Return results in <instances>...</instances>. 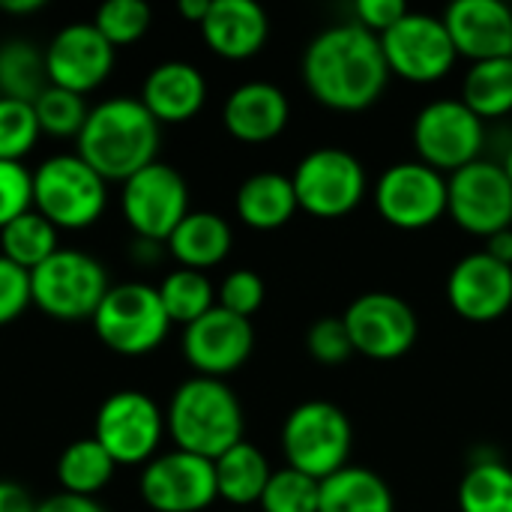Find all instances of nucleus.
<instances>
[{
    "instance_id": "8",
    "label": "nucleus",
    "mask_w": 512,
    "mask_h": 512,
    "mask_svg": "<svg viewBox=\"0 0 512 512\" xmlns=\"http://www.w3.org/2000/svg\"><path fill=\"white\" fill-rule=\"evenodd\" d=\"M165 435V411L141 390L111 393L93 417V438L117 468H144L162 453Z\"/></svg>"
},
{
    "instance_id": "41",
    "label": "nucleus",
    "mask_w": 512,
    "mask_h": 512,
    "mask_svg": "<svg viewBox=\"0 0 512 512\" xmlns=\"http://www.w3.org/2000/svg\"><path fill=\"white\" fill-rule=\"evenodd\" d=\"M30 306V273L0 255V327L18 321Z\"/></svg>"
},
{
    "instance_id": "30",
    "label": "nucleus",
    "mask_w": 512,
    "mask_h": 512,
    "mask_svg": "<svg viewBox=\"0 0 512 512\" xmlns=\"http://www.w3.org/2000/svg\"><path fill=\"white\" fill-rule=\"evenodd\" d=\"M45 87V48L30 39L0 42V96L33 105Z\"/></svg>"
},
{
    "instance_id": "6",
    "label": "nucleus",
    "mask_w": 512,
    "mask_h": 512,
    "mask_svg": "<svg viewBox=\"0 0 512 512\" xmlns=\"http://www.w3.org/2000/svg\"><path fill=\"white\" fill-rule=\"evenodd\" d=\"M111 288L108 270L84 249H57L48 261L30 270L33 306L54 321H93Z\"/></svg>"
},
{
    "instance_id": "42",
    "label": "nucleus",
    "mask_w": 512,
    "mask_h": 512,
    "mask_svg": "<svg viewBox=\"0 0 512 512\" xmlns=\"http://www.w3.org/2000/svg\"><path fill=\"white\" fill-rule=\"evenodd\" d=\"M411 9L402 0H357L354 21L375 36H384L393 24H399Z\"/></svg>"
},
{
    "instance_id": "18",
    "label": "nucleus",
    "mask_w": 512,
    "mask_h": 512,
    "mask_svg": "<svg viewBox=\"0 0 512 512\" xmlns=\"http://www.w3.org/2000/svg\"><path fill=\"white\" fill-rule=\"evenodd\" d=\"M180 348L195 375L225 381L249 363L255 351V327L252 321L213 306L204 318L183 327Z\"/></svg>"
},
{
    "instance_id": "2",
    "label": "nucleus",
    "mask_w": 512,
    "mask_h": 512,
    "mask_svg": "<svg viewBox=\"0 0 512 512\" xmlns=\"http://www.w3.org/2000/svg\"><path fill=\"white\" fill-rule=\"evenodd\" d=\"M162 126L138 96H111L90 108L75 153L108 183H123L159 156Z\"/></svg>"
},
{
    "instance_id": "38",
    "label": "nucleus",
    "mask_w": 512,
    "mask_h": 512,
    "mask_svg": "<svg viewBox=\"0 0 512 512\" xmlns=\"http://www.w3.org/2000/svg\"><path fill=\"white\" fill-rule=\"evenodd\" d=\"M264 297H267L264 279L255 270H246V267L231 270L216 288V306H222L225 312L240 315L246 321H252V315L264 306Z\"/></svg>"
},
{
    "instance_id": "23",
    "label": "nucleus",
    "mask_w": 512,
    "mask_h": 512,
    "mask_svg": "<svg viewBox=\"0 0 512 512\" xmlns=\"http://www.w3.org/2000/svg\"><path fill=\"white\" fill-rule=\"evenodd\" d=\"M204 45L222 60L255 57L270 36V18L255 0H213L207 18L201 21Z\"/></svg>"
},
{
    "instance_id": "9",
    "label": "nucleus",
    "mask_w": 512,
    "mask_h": 512,
    "mask_svg": "<svg viewBox=\"0 0 512 512\" xmlns=\"http://www.w3.org/2000/svg\"><path fill=\"white\" fill-rule=\"evenodd\" d=\"M297 204L315 219H342L351 216L369 189L363 162L342 147L309 150L291 171Z\"/></svg>"
},
{
    "instance_id": "40",
    "label": "nucleus",
    "mask_w": 512,
    "mask_h": 512,
    "mask_svg": "<svg viewBox=\"0 0 512 512\" xmlns=\"http://www.w3.org/2000/svg\"><path fill=\"white\" fill-rule=\"evenodd\" d=\"M33 210V171L24 162H0V231Z\"/></svg>"
},
{
    "instance_id": "14",
    "label": "nucleus",
    "mask_w": 512,
    "mask_h": 512,
    "mask_svg": "<svg viewBox=\"0 0 512 512\" xmlns=\"http://www.w3.org/2000/svg\"><path fill=\"white\" fill-rule=\"evenodd\" d=\"M345 330L351 336L354 354H363L378 363H390L405 357L420 336L417 312L408 300L390 291H366L342 315Z\"/></svg>"
},
{
    "instance_id": "36",
    "label": "nucleus",
    "mask_w": 512,
    "mask_h": 512,
    "mask_svg": "<svg viewBox=\"0 0 512 512\" xmlns=\"http://www.w3.org/2000/svg\"><path fill=\"white\" fill-rule=\"evenodd\" d=\"M321 498V483L294 471V468H279L273 471L258 507L261 512H318Z\"/></svg>"
},
{
    "instance_id": "47",
    "label": "nucleus",
    "mask_w": 512,
    "mask_h": 512,
    "mask_svg": "<svg viewBox=\"0 0 512 512\" xmlns=\"http://www.w3.org/2000/svg\"><path fill=\"white\" fill-rule=\"evenodd\" d=\"M162 252H165L162 243H153V240H132V258L141 261V264H153Z\"/></svg>"
},
{
    "instance_id": "21",
    "label": "nucleus",
    "mask_w": 512,
    "mask_h": 512,
    "mask_svg": "<svg viewBox=\"0 0 512 512\" xmlns=\"http://www.w3.org/2000/svg\"><path fill=\"white\" fill-rule=\"evenodd\" d=\"M291 102L282 87L270 81H246L234 87L222 105V126L234 141L267 144L285 132Z\"/></svg>"
},
{
    "instance_id": "10",
    "label": "nucleus",
    "mask_w": 512,
    "mask_h": 512,
    "mask_svg": "<svg viewBox=\"0 0 512 512\" xmlns=\"http://www.w3.org/2000/svg\"><path fill=\"white\" fill-rule=\"evenodd\" d=\"M120 213L135 240L168 243L174 228L192 213L186 177L168 165L153 162L120 183Z\"/></svg>"
},
{
    "instance_id": "15",
    "label": "nucleus",
    "mask_w": 512,
    "mask_h": 512,
    "mask_svg": "<svg viewBox=\"0 0 512 512\" xmlns=\"http://www.w3.org/2000/svg\"><path fill=\"white\" fill-rule=\"evenodd\" d=\"M447 216L474 237L512 228V183L501 162L477 159L447 177Z\"/></svg>"
},
{
    "instance_id": "37",
    "label": "nucleus",
    "mask_w": 512,
    "mask_h": 512,
    "mask_svg": "<svg viewBox=\"0 0 512 512\" xmlns=\"http://www.w3.org/2000/svg\"><path fill=\"white\" fill-rule=\"evenodd\" d=\"M39 138L42 129L33 105L0 96V162H24Z\"/></svg>"
},
{
    "instance_id": "34",
    "label": "nucleus",
    "mask_w": 512,
    "mask_h": 512,
    "mask_svg": "<svg viewBox=\"0 0 512 512\" xmlns=\"http://www.w3.org/2000/svg\"><path fill=\"white\" fill-rule=\"evenodd\" d=\"M33 111H36V123H39L42 135H48V138H78L81 126H84V120L90 114V105H87L84 96L48 84L39 93V99L33 102Z\"/></svg>"
},
{
    "instance_id": "44",
    "label": "nucleus",
    "mask_w": 512,
    "mask_h": 512,
    "mask_svg": "<svg viewBox=\"0 0 512 512\" xmlns=\"http://www.w3.org/2000/svg\"><path fill=\"white\" fill-rule=\"evenodd\" d=\"M36 504L33 495L12 483V480H0V512H36Z\"/></svg>"
},
{
    "instance_id": "49",
    "label": "nucleus",
    "mask_w": 512,
    "mask_h": 512,
    "mask_svg": "<svg viewBox=\"0 0 512 512\" xmlns=\"http://www.w3.org/2000/svg\"><path fill=\"white\" fill-rule=\"evenodd\" d=\"M501 168H504L507 180H510V183H512V144H510V150L504 153V162H501Z\"/></svg>"
},
{
    "instance_id": "16",
    "label": "nucleus",
    "mask_w": 512,
    "mask_h": 512,
    "mask_svg": "<svg viewBox=\"0 0 512 512\" xmlns=\"http://www.w3.org/2000/svg\"><path fill=\"white\" fill-rule=\"evenodd\" d=\"M138 492L153 512H204L219 501L213 462L177 447L141 468Z\"/></svg>"
},
{
    "instance_id": "32",
    "label": "nucleus",
    "mask_w": 512,
    "mask_h": 512,
    "mask_svg": "<svg viewBox=\"0 0 512 512\" xmlns=\"http://www.w3.org/2000/svg\"><path fill=\"white\" fill-rule=\"evenodd\" d=\"M57 234L60 231L45 216H39L36 210H27L24 216L12 219L0 231V255L30 273L60 249Z\"/></svg>"
},
{
    "instance_id": "19",
    "label": "nucleus",
    "mask_w": 512,
    "mask_h": 512,
    "mask_svg": "<svg viewBox=\"0 0 512 512\" xmlns=\"http://www.w3.org/2000/svg\"><path fill=\"white\" fill-rule=\"evenodd\" d=\"M450 309L471 324H492L512 309V267L492 255L471 252L447 276Z\"/></svg>"
},
{
    "instance_id": "27",
    "label": "nucleus",
    "mask_w": 512,
    "mask_h": 512,
    "mask_svg": "<svg viewBox=\"0 0 512 512\" xmlns=\"http://www.w3.org/2000/svg\"><path fill=\"white\" fill-rule=\"evenodd\" d=\"M213 471H216L219 498L225 504L237 507V510L258 504L267 483H270V477H273V468H270L267 456L249 441H240L228 453H222L213 462Z\"/></svg>"
},
{
    "instance_id": "1",
    "label": "nucleus",
    "mask_w": 512,
    "mask_h": 512,
    "mask_svg": "<svg viewBox=\"0 0 512 512\" xmlns=\"http://www.w3.org/2000/svg\"><path fill=\"white\" fill-rule=\"evenodd\" d=\"M390 66L381 36L357 21L321 30L303 51V84L309 96L330 108L357 114L372 108L387 90Z\"/></svg>"
},
{
    "instance_id": "20",
    "label": "nucleus",
    "mask_w": 512,
    "mask_h": 512,
    "mask_svg": "<svg viewBox=\"0 0 512 512\" xmlns=\"http://www.w3.org/2000/svg\"><path fill=\"white\" fill-rule=\"evenodd\" d=\"M441 18L459 57L471 63L512 57V9L504 0H456Z\"/></svg>"
},
{
    "instance_id": "17",
    "label": "nucleus",
    "mask_w": 512,
    "mask_h": 512,
    "mask_svg": "<svg viewBox=\"0 0 512 512\" xmlns=\"http://www.w3.org/2000/svg\"><path fill=\"white\" fill-rule=\"evenodd\" d=\"M117 48L93 27V21H72L60 27L45 45V75L51 87L87 96L99 90L114 72Z\"/></svg>"
},
{
    "instance_id": "46",
    "label": "nucleus",
    "mask_w": 512,
    "mask_h": 512,
    "mask_svg": "<svg viewBox=\"0 0 512 512\" xmlns=\"http://www.w3.org/2000/svg\"><path fill=\"white\" fill-rule=\"evenodd\" d=\"M210 3H213V0H180V3H177V12H180L183 21L201 27V21H204L207 12H210Z\"/></svg>"
},
{
    "instance_id": "25",
    "label": "nucleus",
    "mask_w": 512,
    "mask_h": 512,
    "mask_svg": "<svg viewBox=\"0 0 512 512\" xmlns=\"http://www.w3.org/2000/svg\"><path fill=\"white\" fill-rule=\"evenodd\" d=\"M234 210L237 219L252 231H276L288 225L300 210L291 174L258 171L246 177L234 195Z\"/></svg>"
},
{
    "instance_id": "31",
    "label": "nucleus",
    "mask_w": 512,
    "mask_h": 512,
    "mask_svg": "<svg viewBox=\"0 0 512 512\" xmlns=\"http://www.w3.org/2000/svg\"><path fill=\"white\" fill-rule=\"evenodd\" d=\"M156 291L171 324H180V327L195 324L216 306V285L210 282L207 273H198V270L174 267L171 273H165Z\"/></svg>"
},
{
    "instance_id": "4",
    "label": "nucleus",
    "mask_w": 512,
    "mask_h": 512,
    "mask_svg": "<svg viewBox=\"0 0 512 512\" xmlns=\"http://www.w3.org/2000/svg\"><path fill=\"white\" fill-rule=\"evenodd\" d=\"M108 207V180L78 153H54L33 171V210L57 231H84Z\"/></svg>"
},
{
    "instance_id": "33",
    "label": "nucleus",
    "mask_w": 512,
    "mask_h": 512,
    "mask_svg": "<svg viewBox=\"0 0 512 512\" xmlns=\"http://www.w3.org/2000/svg\"><path fill=\"white\" fill-rule=\"evenodd\" d=\"M462 512H512V468L501 459H477L459 483Z\"/></svg>"
},
{
    "instance_id": "29",
    "label": "nucleus",
    "mask_w": 512,
    "mask_h": 512,
    "mask_svg": "<svg viewBox=\"0 0 512 512\" xmlns=\"http://www.w3.org/2000/svg\"><path fill=\"white\" fill-rule=\"evenodd\" d=\"M483 123L507 117L512 111V57L471 63L459 96Z\"/></svg>"
},
{
    "instance_id": "22",
    "label": "nucleus",
    "mask_w": 512,
    "mask_h": 512,
    "mask_svg": "<svg viewBox=\"0 0 512 512\" xmlns=\"http://www.w3.org/2000/svg\"><path fill=\"white\" fill-rule=\"evenodd\" d=\"M138 99L159 126H180L201 114L207 102V78L195 63L165 60L147 72Z\"/></svg>"
},
{
    "instance_id": "5",
    "label": "nucleus",
    "mask_w": 512,
    "mask_h": 512,
    "mask_svg": "<svg viewBox=\"0 0 512 512\" xmlns=\"http://www.w3.org/2000/svg\"><path fill=\"white\" fill-rule=\"evenodd\" d=\"M354 447V429L348 414L327 399L300 402L282 423L285 468H294L312 480H327L348 468Z\"/></svg>"
},
{
    "instance_id": "35",
    "label": "nucleus",
    "mask_w": 512,
    "mask_h": 512,
    "mask_svg": "<svg viewBox=\"0 0 512 512\" xmlns=\"http://www.w3.org/2000/svg\"><path fill=\"white\" fill-rule=\"evenodd\" d=\"M150 24L153 12L144 0H105L93 15V27L108 39L111 48L135 45L147 36Z\"/></svg>"
},
{
    "instance_id": "3",
    "label": "nucleus",
    "mask_w": 512,
    "mask_h": 512,
    "mask_svg": "<svg viewBox=\"0 0 512 512\" xmlns=\"http://www.w3.org/2000/svg\"><path fill=\"white\" fill-rule=\"evenodd\" d=\"M165 429L177 450L216 462L243 441L246 417L237 393L219 378H186L168 399Z\"/></svg>"
},
{
    "instance_id": "12",
    "label": "nucleus",
    "mask_w": 512,
    "mask_h": 512,
    "mask_svg": "<svg viewBox=\"0 0 512 512\" xmlns=\"http://www.w3.org/2000/svg\"><path fill=\"white\" fill-rule=\"evenodd\" d=\"M372 198L387 225L399 231H423L447 216V174L420 159L396 162L378 177Z\"/></svg>"
},
{
    "instance_id": "43",
    "label": "nucleus",
    "mask_w": 512,
    "mask_h": 512,
    "mask_svg": "<svg viewBox=\"0 0 512 512\" xmlns=\"http://www.w3.org/2000/svg\"><path fill=\"white\" fill-rule=\"evenodd\" d=\"M36 512H108L96 498H78V495H66L57 492L45 501L36 504Z\"/></svg>"
},
{
    "instance_id": "11",
    "label": "nucleus",
    "mask_w": 512,
    "mask_h": 512,
    "mask_svg": "<svg viewBox=\"0 0 512 512\" xmlns=\"http://www.w3.org/2000/svg\"><path fill=\"white\" fill-rule=\"evenodd\" d=\"M417 159L441 174H453L480 159L486 144V123L462 99H435L414 117Z\"/></svg>"
},
{
    "instance_id": "13",
    "label": "nucleus",
    "mask_w": 512,
    "mask_h": 512,
    "mask_svg": "<svg viewBox=\"0 0 512 512\" xmlns=\"http://www.w3.org/2000/svg\"><path fill=\"white\" fill-rule=\"evenodd\" d=\"M381 48L390 75L411 84H435L447 78L459 60L444 18L429 12H408L381 36Z\"/></svg>"
},
{
    "instance_id": "7",
    "label": "nucleus",
    "mask_w": 512,
    "mask_h": 512,
    "mask_svg": "<svg viewBox=\"0 0 512 512\" xmlns=\"http://www.w3.org/2000/svg\"><path fill=\"white\" fill-rule=\"evenodd\" d=\"M90 324L99 342L120 357L153 354L171 333V318L159 291L147 282L111 285Z\"/></svg>"
},
{
    "instance_id": "39",
    "label": "nucleus",
    "mask_w": 512,
    "mask_h": 512,
    "mask_svg": "<svg viewBox=\"0 0 512 512\" xmlns=\"http://www.w3.org/2000/svg\"><path fill=\"white\" fill-rule=\"evenodd\" d=\"M306 351L321 366H345L354 357L351 336L342 318H321L306 333Z\"/></svg>"
},
{
    "instance_id": "26",
    "label": "nucleus",
    "mask_w": 512,
    "mask_h": 512,
    "mask_svg": "<svg viewBox=\"0 0 512 512\" xmlns=\"http://www.w3.org/2000/svg\"><path fill=\"white\" fill-rule=\"evenodd\" d=\"M318 512H396V498L381 474L348 465L321 480Z\"/></svg>"
},
{
    "instance_id": "48",
    "label": "nucleus",
    "mask_w": 512,
    "mask_h": 512,
    "mask_svg": "<svg viewBox=\"0 0 512 512\" xmlns=\"http://www.w3.org/2000/svg\"><path fill=\"white\" fill-rule=\"evenodd\" d=\"M42 9H45L42 0H0V12L6 15H33Z\"/></svg>"
},
{
    "instance_id": "24",
    "label": "nucleus",
    "mask_w": 512,
    "mask_h": 512,
    "mask_svg": "<svg viewBox=\"0 0 512 512\" xmlns=\"http://www.w3.org/2000/svg\"><path fill=\"white\" fill-rule=\"evenodd\" d=\"M234 231L225 216L213 210H192L168 237L165 252L177 261V267L207 273L231 255Z\"/></svg>"
},
{
    "instance_id": "45",
    "label": "nucleus",
    "mask_w": 512,
    "mask_h": 512,
    "mask_svg": "<svg viewBox=\"0 0 512 512\" xmlns=\"http://www.w3.org/2000/svg\"><path fill=\"white\" fill-rule=\"evenodd\" d=\"M483 252H486V255H492L495 261H501V264L512 267V228H504V231H498V234L486 237V249H483Z\"/></svg>"
},
{
    "instance_id": "28",
    "label": "nucleus",
    "mask_w": 512,
    "mask_h": 512,
    "mask_svg": "<svg viewBox=\"0 0 512 512\" xmlns=\"http://www.w3.org/2000/svg\"><path fill=\"white\" fill-rule=\"evenodd\" d=\"M114 471H117L114 459L102 450V444L93 435L78 438L69 447H63L54 465L60 492L78 495V498H96L102 489H108V483L114 480Z\"/></svg>"
}]
</instances>
